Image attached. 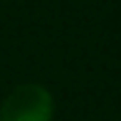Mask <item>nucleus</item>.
Masks as SVG:
<instances>
[{"mask_svg":"<svg viewBox=\"0 0 121 121\" xmlns=\"http://www.w3.org/2000/svg\"><path fill=\"white\" fill-rule=\"evenodd\" d=\"M54 99L42 84H20L0 104V121H52Z\"/></svg>","mask_w":121,"mask_h":121,"instance_id":"1","label":"nucleus"}]
</instances>
